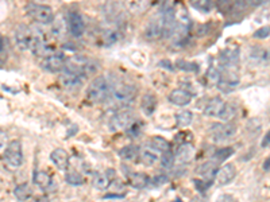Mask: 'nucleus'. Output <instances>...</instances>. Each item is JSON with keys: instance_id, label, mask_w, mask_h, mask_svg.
<instances>
[{"instance_id": "18", "label": "nucleus", "mask_w": 270, "mask_h": 202, "mask_svg": "<svg viewBox=\"0 0 270 202\" xmlns=\"http://www.w3.org/2000/svg\"><path fill=\"white\" fill-rule=\"evenodd\" d=\"M88 62H90V59H87V58L83 57V56H74V57H72L70 59L66 61L65 69L73 73H77V74H81V76H84L85 67H87V63Z\"/></svg>"}, {"instance_id": "7", "label": "nucleus", "mask_w": 270, "mask_h": 202, "mask_svg": "<svg viewBox=\"0 0 270 202\" xmlns=\"http://www.w3.org/2000/svg\"><path fill=\"white\" fill-rule=\"evenodd\" d=\"M4 161L11 167H19L23 163L22 144L18 140H12L4 150Z\"/></svg>"}, {"instance_id": "26", "label": "nucleus", "mask_w": 270, "mask_h": 202, "mask_svg": "<svg viewBox=\"0 0 270 202\" xmlns=\"http://www.w3.org/2000/svg\"><path fill=\"white\" fill-rule=\"evenodd\" d=\"M139 147L138 145L130 144L126 145V147H123L122 150L119 151V155L122 159L124 161H134V159H137L138 156H139Z\"/></svg>"}, {"instance_id": "5", "label": "nucleus", "mask_w": 270, "mask_h": 202, "mask_svg": "<svg viewBox=\"0 0 270 202\" xmlns=\"http://www.w3.org/2000/svg\"><path fill=\"white\" fill-rule=\"evenodd\" d=\"M165 32V12L161 11L158 15L153 16V19L149 22L145 27V38L148 41H159L164 38Z\"/></svg>"}, {"instance_id": "4", "label": "nucleus", "mask_w": 270, "mask_h": 202, "mask_svg": "<svg viewBox=\"0 0 270 202\" xmlns=\"http://www.w3.org/2000/svg\"><path fill=\"white\" fill-rule=\"evenodd\" d=\"M26 14L32 21L38 22V23H42V25H49L54 21V12L53 10L48 7V5H43L41 3H30L26 5Z\"/></svg>"}, {"instance_id": "31", "label": "nucleus", "mask_w": 270, "mask_h": 202, "mask_svg": "<svg viewBox=\"0 0 270 202\" xmlns=\"http://www.w3.org/2000/svg\"><path fill=\"white\" fill-rule=\"evenodd\" d=\"M141 159H142V162L146 165V166H151V165L155 163V161L158 159V156H157V151L150 147V148L145 150L142 154H141Z\"/></svg>"}, {"instance_id": "16", "label": "nucleus", "mask_w": 270, "mask_h": 202, "mask_svg": "<svg viewBox=\"0 0 270 202\" xmlns=\"http://www.w3.org/2000/svg\"><path fill=\"white\" fill-rule=\"evenodd\" d=\"M192 99H193V94L189 93V90L186 89H175L169 94V101L177 107H185L188 104H191Z\"/></svg>"}, {"instance_id": "6", "label": "nucleus", "mask_w": 270, "mask_h": 202, "mask_svg": "<svg viewBox=\"0 0 270 202\" xmlns=\"http://www.w3.org/2000/svg\"><path fill=\"white\" fill-rule=\"evenodd\" d=\"M235 134H237V125L230 124V123H216V124H212V139L217 142V143H222V142H227V140L233 139Z\"/></svg>"}, {"instance_id": "21", "label": "nucleus", "mask_w": 270, "mask_h": 202, "mask_svg": "<svg viewBox=\"0 0 270 202\" xmlns=\"http://www.w3.org/2000/svg\"><path fill=\"white\" fill-rule=\"evenodd\" d=\"M239 50L237 49H226L220 54V66H235L238 67Z\"/></svg>"}, {"instance_id": "23", "label": "nucleus", "mask_w": 270, "mask_h": 202, "mask_svg": "<svg viewBox=\"0 0 270 202\" xmlns=\"http://www.w3.org/2000/svg\"><path fill=\"white\" fill-rule=\"evenodd\" d=\"M141 107H142L143 114L146 115V116H151L154 114L155 108H157V99H155V96L151 93L145 94L142 97Z\"/></svg>"}, {"instance_id": "28", "label": "nucleus", "mask_w": 270, "mask_h": 202, "mask_svg": "<svg viewBox=\"0 0 270 202\" xmlns=\"http://www.w3.org/2000/svg\"><path fill=\"white\" fill-rule=\"evenodd\" d=\"M14 194H15V197L19 200V201H26L29 198L32 196V190L31 187L29 186L27 183H21V185H18L15 187V190H14Z\"/></svg>"}, {"instance_id": "36", "label": "nucleus", "mask_w": 270, "mask_h": 202, "mask_svg": "<svg viewBox=\"0 0 270 202\" xmlns=\"http://www.w3.org/2000/svg\"><path fill=\"white\" fill-rule=\"evenodd\" d=\"M161 166L166 169V170H170L172 167L175 166V155L172 154V151H166L162 154V158H161Z\"/></svg>"}, {"instance_id": "22", "label": "nucleus", "mask_w": 270, "mask_h": 202, "mask_svg": "<svg viewBox=\"0 0 270 202\" xmlns=\"http://www.w3.org/2000/svg\"><path fill=\"white\" fill-rule=\"evenodd\" d=\"M124 4L131 14H142L151 3L150 0H124Z\"/></svg>"}, {"instance_id": "38", "label": "nucleus", "mask_w": 270, "mask_h": 202, "mask_svg": "<svg viewBox=\"0 0 270 202\" xmlns=\"http://www.w3.org/2000/svg\"><path fill=\"white\" fill-rule=\"evenodd\" d=\"M269 35H270V26L261 27V29H258V30L254 32V38H257V39H265V38H268Z\"/></svg>"}, {"instance_id": "20", "label": "nucleus", "mask_w": 270, "mask_h": 202, "mask_svg": "<svg viewBox=\"0 0 270 202\" xmlns=\"http://www.w3.org/2000/svg\"><path fill=\"white\" fill-rule=\"evenodd\" d=\"M50 159L53 162L57 169L60 170H68L69 167V155L68 152L62 148H56V150L50 154Z\"/></svg>"}, {"instance_id": "37", "label": "nucleus", "mask_w": 270, "mask_h": 202, "mask_svg": "<svg viewBox=\"0 0 270 202\" xmlns=\"http://www.w3.org/2000/svg\"><path fill=\"white\" fill-rule=\"evenodd\" d=\"M53 23V27L50 29V34L54 38H60V36H62L65 31V25L62 21H57V22H52Z\"/></svg>"}, {"instance_id": "19", "label": "nucleus", "mask_w": 270, "mask_h": 202, "mask_svg": "<svg viewBox=\"0 0 270 202\" xmlns=\"http://www.w3.org/2000/svg\"><path fill=\"white\" fill-rule=\"evenodd\" d=\"M216 162H206V163H203L202 166L199 167V174L202 175V179L207 182L210 186L212 185L213 179L216 178Z\"/></svg>"}, {"instance_id": "2", "label": "nucleus", "mask_w": 270, "mask_h": 202, "mask_svg": "<svg viewBox=\"0 0 270 202\" xmlns=\"http://www.w3.org/2000/svg\"><path fill=\"white\" fill-rule=\"evenodd\" d=\"M134 99H135V89L128 85H120L112 89L106 103H108L111 108L122 109L133 103Z\"/></svg>"}, {"instance_id": "41", "label": "nucleus", "mask_w": 270, "mask_h": 202, "mask_svg": "<svg viewBox=\"0 0 270 202\" xmlns=\"http://www.w3.org/2000/svg\"><path fill=\"white\" fill-rule=\"evenodd\" d=\"M127 130H128V132H130V135H131L133 138H135V136L139 134V131H141V125H139V124H133V123H131Z\"/></svg>"}, {"instance_id": "47", "label": "nucleus", "mask_w": 270, "mask_h": 202, "mask_svg": "<svg viewBox=\"0 0 270 202\" xmlns=\"http://www.w3.org/2000/svg\"><path fill=\"white\" fill-rule=\"evenodd\" d=\"M34 3H43V1H48V0H32Z\"/></svg>"}, {"instance_id": "14", "label": "nucleus", "mask_w": 270, "mask_h": 202, "mask_svg": "<svg viewBox=\"0 0 270 202\" xmlns=\"http://www.w3.org/2000/svg\"><path fill=\"white\" fill-rule=\"evenodd\" d=\"M193 155H195V148L192 147V144L186 143V142L185 143H181V145L179 147V150H177L175 155V163L180 165V166L188 165L192 161Z\"/></svg>"}, {"instance_id": "8", "label": "nucleus", "mask_w": 270, "mask_h": 202, "mask_svg": "<svg viewBox=\"0 0 270 202\" xmlns=\"http://www.w3.org/2000/svg\"><path fill=\"white\" fill-rule=\"evenodd\" d=\"M133 121H134L133 111L122 108V109H119L117 114H115V116L112 117L111 125H112V128H114L115 131L127 130Z\"/></svg>"}, {"instance_id": "46", "label": "nucleus", "mask_w": 270, "mask_h": 202, "mask_svg": "<svg viewBox=\"0 0 270 202\" xmlns=\"http://www.w3.org/2000/svg\"><path fill=\"white\" fill-rule=\"evenodd\" d=\"M165 1H166V0H150V3H151V4H158V5L164 4Z\"/></svg>"}, {"instance_id": "43", "label": "nucleus", "mask_w": 270, "mask_h": 202, "mask_svg": "<svg viewBox=\"0 0 270 202\" xmlns=\"http://www.w3.org/2000/svg\"><path fill=\"white\" fill-rule=\"evenodd\" d=\"M270 145V130L266 132V135L262 139V147H269Z\"/></svg>"}, {"instance_id": "11", "label": "nucleus", "mask_w": 270, "mask_h": 202, "mask_svg": "<svg viewBox=\"0 0 270 202\" xmlns=\"http://www.w3.org/2000/svg\"><path fill=\"white\" fill-rule=\"evenodd\" d=\"M65 65H66V61H65V57L62 54H50L48 57H45V59L41 63L43 70L50 73H59L62 72L65 69Z\"/></svg>"}, {"instance_id": "10", "label": "nucleus", "mask_w": 270, "mask_h": 202, "mask_svg": "<svg viewBox=\"0 0 270 202\" xmlns=\"http://www.w3.org/2000/svg\"><path fill=\"white\" fill-rule=\"evenodd\" d=\"M84 78V76H81V74H77V73H73L65 69L64 72L61 73V76H60V84L65 89L73 90V89H79L83 87Z\"/></svg>"}, {"instance_id": "39", "label": "nucleus", "mask_w": 270, "mask_h": 202, "mask_svg": "<svg viewBox=\"0 0 270 202\" xmlns=\"http://www.w3.org/2000/svg\"><path fill=\"white\" fill-rule=\"evenodd\" d=\"M7 57V41L0 35V61Z\"/></svg>"}, {"instance_id": "1", "label": "nucleus", "mask_w": 270, "mask_h": 202, "mask_svg": "<svg viewBox=\"0 0 270 202\" xmlns=\"http://www.w3.org/2000/svg\"><path fill=\"white\" fill-rule=\"evenodd\" d=\"M237 114V109L233 104H228L223 101L219 97H213L208 101L207 107L204 108V115L210 117H219L222 120H231Z\"/></svg>"}, {"instance_id": "3", "label": "nucleus", "mask_w": 270, "mask_h": 202, "mask_svg": "<svg viewBox=\"0 0 270 202\" xmlns=\"http://www.w3.org/2000/svg\"><path fill=\"white\" fill-rule=\"evenodd\" d=\"M111 85L108 83L106 77H96L92 83H90V88L87 90V97L92 103H104L108 99V96L111 93Z\"/></svg>"}, {"instance_id": "12", "label": "nucleus", "mask_w": 270, "mask_h": 202, "mask_svg": "<svg viewBox=\"0 0 270 202\" xmlns=\"http://www.w3.org/2000/svg\"><path fill=\"white\" fill-rule=\"evenodd\" d=\"M15 42L16 46L23 52L30 50L32 42V29L25 26V25L18 26V29L15 30Z\"/></svg>"}, {"instance_id": "34", "label": "nucleus", "mask_w": 270, "mask_h": 202, "mask_svg": "<svg viewBox=\"0 0 270 202\" xmlns=\"http://www.w3.org/2000/svg\"><path fill=\"white\" fill-rule=\"evenodd\" d=\"M65 181L70 183V185H74V186H79L83 183V175L74 170H69L66 171V175H65Z\"/></svg>"}, {"instance_id": "42", "label": "nucleus", "mask_w": 270, "mask_h": 202, "mask_svg": "<svg viewBox=\"0 0 270 202\" xmlns=\"http://www.w3.org/2000/svg\"><path fill=\"white\" fill-rule=\"evenodd\" d=\"M243 1L247 5H250V7H257V5H261L264 4V3H266L268 0H243Z\"/></svg>"}, {"instance_id": "33", "label": "nucleus", "mask_w": 270, "mask_h": 202, "mask_svg": "<svg viewBox=\"0 0 270 202\" xmlns=\"http://www.w3.org/2000/svg\"><path fill=\"white\" fill-rule=\"evenodd\" d=\"M192 120H193V115L189 111H182L179 115H176V121L180 127H188L192 123Z\"/></svg>"}, {"instance_id": "27", "label": "nucleus", "mask_w": 270, "mask_h": 202, "mask_svg": "<svg viewBox=\"0 0 270 202\" xmlns=\"http://www.w3.org/2000/svg\"><path fill=\"white\" fill-rule=\"evenodd\" d=\"M149 175H146L145 173H135L130 175V183L131 186L135 189H145L149 183Z\"/></svg>"}, {"instance_id": "24", "label": "nucleus", "mask_w": 270, "mask_h": 202, "mask_svg": "<svg viewBox=\"0 0 270 202\" xmlns=\"http://www.w3.org/2000/svg\"><path fill=\"white\" fill-rule=\"evenodd\" d=\"M101 43L106 45V46H111L114 43H117L120 39V34L117 29H107L104 31H101L100 35Z\"/></svg>"}, {"instance_id": "15", "label": "nucleus", "mask_w": 270, "mask_h": 202, "mask_svg": "<svg viewBox=\"0 0 270 202\" xmlns=\"http://www.w3.org/2000/svg\"><path fill=\"white\" fill-rule=\"evenodd\" d=\"M68 27L69 31L72 32V35L81 36L84 34V21L83 16L80 15L79 12H70L68 16Z\"/></svg>"}, {"instance_id": "17", "label": "nucleus", "mask_w": 270, "mask_h": 202, "mask_svg": "<svg viewBox=\"0 0 270 202\" xmlns=\"http://www.w3.org/2000/svg\"><path fill=\"white\" fill-rule=\"evenodd\" d=\"M235 175H237L235 166L231 165V163H228V165H224L220 170H217L215 179H216L217 183L220 186H226V185H228V183H231L234 181Z\"/></svg>"}, {"instance_id": "25", "label": "nucleus", "mask_w": 270, "mask_h": 202, "mask_svg": "<svg viewBox=\"0 0 270 202\" xmlns=\"http://www.w3.org/2000/svg\"><path fill=\"white\" fill-rule=\"evenodd\" d=\"M34 183L37 185L39 189H48L50 185H52V178L49 175L48 173L45 171H35L34 173Z\"/></svg>"}, {"instance_id": "44", "label": "nucleus", "mask_w": 270, "mask_h": 202, "mask_svg": "<svg viewBox=\"0 0 270 202\" xmlns=\"http://www.w3.org/2000/svg\"><path fill=\"white\" fill-rule=\"evenodd\" d=\"M262 169L265 171H270V156H268L264 162V165H262Z\"/></svg>"}, {"instance_id": "45", "label": "nucleus", "mask_w": 270, "mask_h": 202, "mask_svg": "<svg viewBox=\"0 0 270 202\" xmlns=\"http://www.w3.org/2000/svg\"><path fill=\"white\" fill-rule=\"evenodd\" d=\"M123 194H107L106 198H123Z\"/></svg>"}, {"instance_id": "29", "label": "nucleus", "mask_w": 270, "mask_h": 202, "mask_svg": "<svg viewBox=\"0 0 270 202\" xmlns=\"http://www.w3.org/2000/svg\"><path fill=\"white\" fill-rule=\"evenodd\" d=\"M189 4L195 8L196 11L200 12H211L213 8V1L212 0H189Z\"/></svg>"}, {"instance_id": "13", "label": "nucleus", "mask_w": 270, "mask_h": 202, "mask_svg": "<svg viewBox=\"0 0 270 202\" xmlns=\"http://www.w3.org/2000/svg\"><path fill=\"white\" fill-rule=\"evenodd\" d=\"M115 171L112 169H108L106 173H95L92 176V185L97 190H107L108 186L111 185V182L115 178Z\"/></svg>"}, {"instance_id": "35", "label": "nucleus", "mask_w": 270, "mask_h": 202, "mask_svg": "<svg viewBox=\"0 0 270 202\" xmlns=\"http://www.w3.org/2000/svg\"><path fill=\"white\" fill-rule=\"evenodd\" d=\"M176 66L179 67L180 70H182V72H193V73L199 72V65H197V63L189 62V61H184V59L177 61Z\"/></svg>"}, {"instance_id": "32", "label": "nucleus", "mask_w": 270, "mask_h": 202, "mask_svg": "<svg viewBox=\"0 0 270 202\" xmlns=\"http://www.w3.org/2000/svg\"><path fill=\"white\" fill-rule=\"evenodd\" d=\"M234 154L233 147H223V148H219V150L213 154V161L219 163V162H224L226 159H228L230 156Z\"/></svg>"}, {"instance_id": "30", "label": "nucleus", "mask_w": 270, "mask_h": 202, "mask_svg": "<svg viewBox=\"0 0 270 202\" xmlns=\"http://www.w3.org/2000/svg\"><path fill=\"white\" fill-rule=\"evenodd\" d=\"M150 147L154 148L157 152H166V151L170 150V144L161 136H154L153 139L150 140Z\"/></svg>"}, {"instance_id": "40", "label": "nucleus", "mask_w": 270, "mask_h": 202, "mask_svg": "<svg viewBox=\"0 0 270 202\" xmlns=\"http://www.w3.org/2000/svg\"><path fill=\"white\" fill-rule=\"evenodd\" d=\"M7 145H8V136L4 131H0V152H3L7 148Z\"/></svg>"}, {"instance_id": "9", "label": "nucleus", "mask_w": 270, "mask_h": 202, "mask_svg": "<svg viewBox=\"0 0 270 202\" xmlns=\"http://www.w3.org/2000/svg\"><path fill=\"white\" fill-rule=\"evenodd\" d=\"M249 61L255 66H266L270 63V49L254 46L249 50Z\"/></svg>"}]
</instances>
